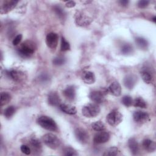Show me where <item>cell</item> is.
<instances>
[{"instance_id": "1", "label": "cell", "mask_w": 156, "mask_h": 156, "mask_svg": "<svg viewBox=\"0 0 156 156\" xmlns=\"http://www.w3.org/2000/svg\"><path fill=\"white\" fill-rule=\"evenodd\" d=\"M37 123L43 128L50 130L56 131L57 130V126L53 119L48 116H40L37 118Z\"/></svg>"}, {"instance_id": "2", "label": "cell", "mask_w": 156, "mask_h": 156, "mask_svg": "<svg viewBox=\"0 0 156 156\" xmlns=\"http://www.w3.org/2000/svg\"><path fill=\"white\" fill-rule=\"evenodd\" d=\"M101 112V108L96 103H90L85 105L82 109L83 115L87 118H94L97 116Z\"/></svg>"}, {"instance_id": "3", "label": "cell", "mask_w": 156, "mask_h": 156, "mask_svg": "<svg viewBox=\"0 0 156 156\" xmlns=\"http://www.w3.org/2000/svg\"><path fill=\"white\" fill-rule=\"evenodd\" d=\"M43 143L49 148L52 149H57L61 144V141L60 139L54 134L46 133L43 136Z\"/></svg>"}, {"instance_id": "4", "label": "cell", "mask_w": 156, "mask_h": 156, "mask_svg": "<svg viewBox=\"0 0 156 156\" xmlns=\"http://www.w3.org/2000/svg\"><path fill=\"white\" fill-rule=\"evenodd\" d=\"M18 54L23 57H29L34 53V46L30 41L24 42L17 50Z\"/></svg>"}, {"instance_id": "5", "label": "cell", "mask_w": 156, "mask_h": 156, "mask_svg": "<svg viewBox=\"0 0 156 156\" xmlns=\"http://www.w3.org/2000/svg\"><path fill=\"white\" fill-rule=\"evenodd\" d=\"M122 120V114L116 110H113L110 112L107 116V121L108 123L113 127L117 126Z\"/></svg>"}, {"instance_id": "6", "label": "cell", "mask_w": 156, "mask_h": 156, "mask_svg": "<svg viewBox=\"0 0 156 156\" xmlns=\"http://www.w3.org/2000/svg\"><path fill=\"white\" fill-rule=\"evenodd\" d=\"M6 74L10 79L16 82H21L24 81V79L26 78V74L20 70L12 69L7 71Z\"/></svg>"}, {"instance_id": "7", "label": "cell", "mask_w": 156, "mask_h": 156, "mask_svg": "<svg viewBox=\"0 0 156 156\" xmlns=\"http://www.w3.org/2000/svg\"><path fill=\"white\" fill-rule=\"evenodd\" d=\"M76 139L82 144H87L89 140V135L86 130L81 127H77L74 130Z\"/></svg>"}, {"instance_id": "8", "label": "cell", "mask_w": 156, "mask_h": 156, "mask_svg": "<svg viewBox=\"0 0 156 156\" xmlns=\"http://www.w3.org/2000/svg\"><path fill=\"white\" fill-rule=\"evenodd\" d=\"M58 41V35L55 32L49 33L46 37L47 46L51 49H55Z\"/></svg>"}, {"instance_id": "9", "label": "cell", "mask_w": 156, "mask_h": 156, "mask_svg": "<svg viewBox=\"0 0 156 156\" xmlns=\"http://www.w3.org/2000/svg\"><path fill=\"white\" fill-rule=\"evenodd\" d=\"M18 3V1H14V0H5L3 1L1 5V13L4 14L7 13L9 12H10L12 10H13L16 4Z\"/></svg>"}, {"instance_id": "10", "label": "cell", "mask_w": 156, "mask_h": 156, "mask_svg": "<svg viewBox=\"0 0 156 156\" xmlns=\"http://www.w3.org/2000/svg\"><path fill=\"white\" fill-rule=\"evenodd\" d=\"M75 21L77 25L80 26H85L91 23L92 19L82 12H78L76 14Z\"/></svg>"}, {"instance_id": "11", "label": "cell", "mask_w": 156, "mask_h": 156, "mask_svg": "<svg viewBox=\"0 0 156 156\" xmlns=\"http://www.w3.org/2000/svg\"><path fill=\"white\" fill-rule=\"evenodd\" d=\"M90 99L96 104L102 103L105 101V93L102 91L94 90L90 92L89 94Z\"/></svg>"}, {"instance_id": "12", "label": "cell", "mask_w": 156, "mask_h": 156, "mask_svg": "<svg viewBox=\"0 0 156 156\" xmlns=\"http://www.w3.org/2000/svg\"><path fill=\"white\" fill-rule=\"evenodd\" d=\"M133 118L136 122L144 123L147 122L149 120V115L146 112L138 110L133 113Z\"/></svg>"}, {"instance_id": "13", "label": "cell", "mask_w": 156, "mask_h": 156, "mask_svg": "<svg viewBox=\"0 0 156 156\" xmlns=\"http://www.w3.org/2000/svg\"><path fill=\"white\" fill-rule=\"evenodd\" d=\"M110 135L108 132L100 131L94 136V142L96 144H102L107 142L110 139Z\"/></svg>"}, {"instance_id": "14", "label": "cell", "mask_w": 156, "mask_h": 156, "mask_svg": "<svg viewBox=\"0 0 156 156\" xmlns=\"http://www.w3.org/2000/svg\"><path fill=\"white\" fill-rule=\"evenodd\" d=\"M48 101L52 106H59L61 104V99L59 95L56 92H51L48 97Z\"/></svg>"}, {"instance_id": "15", "label": "cell", "mask_w": 156, "mask_h": 156, "mask_svg": "<svg viewBox=\"0 0 156 156\" xmlns=\"http://www.w3.org/2000/svg\"><path fill=\"white\" fill-rule=\"evenodd\" d=\"M136 82V77L133 74L127 75L124 79V84L125 87L129 90H132L134 87Z\"/></svg>"}, {"instance_id": "16", "label": "cell", "mask_w": 156, "mask_h": 156, "mask_svg": "<svg viewBox=\"0 0 156 156\" xmlns=\"http://www.w3.org/2000/svg\"><path fill=\"white\" fill-rule=\"evenodd\" d=\"M108 90L115 96H119L121 93V87L118 82H112L108 87Z\"/></svg>"}, {"instance_id": "17", "label": "cell", "mask_w": 156, "mask_h": 156, "mask_svg": "<svg viewBox=\"0 0 156 156\" xmlns=\"http://www.w3.org/2000/svg\"><path fill=\"white\" fill-rule=\"evenodd\" d=\"M65 97L69 101H73L76 97V89L73 85L67 87L63 91Z\"/></svg>"}, {"instance_id": "18", "label": "cell", "mask_w": 156, "mask_h": 156, "mask_svg": "<svg viewBox=\"0 0 156 156\" xmlns=\"http://www.w3.org/2000/svg\"><path fill=\"white\" fill-rule=\"evenodd\" d=\"M59 107L62 112L68 115H74L77 113L76 107L69 104L61 103L59 105Z\"/></svg>"}, {"instance_id": "19", "label": "cell", "mask_w": 156, "mask_h": 156, "mask_svg": "<svg viewBox=\"0 0 156 156\" xmlns=\"http://www.w3.org/2000/svg\"><path fill=\"white\" fill-rule=\"evenodd\" d=\"M82 79L83 81L87 84H92L96 80L94 74L89 71H84L82 75Z\"/></svg>"}, {"instance_id": "20", "label": "cell", "mask_w": 156, "mask_h": 156, "mask_svg": "<svg viewBox=\"0 0 156 156\" xmlns=\"http://www.w3.org/2000/svg\"><path fill=\"white\" fill-rule=\"evenodd\" d=\"M142 145L143 148L149 152H152L155 150V143L154 141L150 139H144L143 141Z\"/></svg>"}, {"instance_id": "21", "label": "cell", "mask_w": 156, "mask_h": 156, "mask_svg": "<svg viewBox=\"0 0 156 156\" xmlns=\"http://www.w3.org/2000/svg\"><path fill=\"white\" fill-rule=\"evenodd\" d=\"M129 147L133 155H136L139 152V144L134 138H131L128 140Z\"/></svg>"}, {"instance_id": "22", "label": "cell", "mask_w": 156, "mask_h": 156, "mask_svg": "<svg viewBox=\"0 0 156 156\" xmlns=\"http://www.w3.org/2000/svg\"><path fill=\"white\" fill-rule=\"evenodd\" d=\"M30 144L32 151L36 153H38L41 151V142L37 138H33L30 140Z\"/></svg>"}, {"instance_id": "23", "label": "cell", "mask_w": 156, "mask_h": 156, "mask_svg": "<svg viewBox=\"0 0 156 156\" xmlns=\"http://www.w3.org/2000/svg\"><path fill=\"white\" fill-rule=\"evenodd\" d=\"M141 76L143 81L147 84L151 83L153 81V76L151 71H149L148 69L143 70L141 72Z\"/></svg>"}, {"instance_id": "24", "label": "cell", "mask_w": 156, "mask_h": 156, "mask_svg": "<svg viewBox=\"0 0 156 156\" xmlns=\"http://www.w3.org/2000/svg\"><path fill=\"white\" fill-rule=\"evenodd\" d=\"M12 99L11 95L7 92H2L1 93V98H0V104L1 106H3L8 104Z\"/></svg>"}, {"instance_id": "25", "label": "cell", "mask_w": 156, "mask_h": 156, "mask_svg": "<svg viewBox=\"0 0 156 156\" xmlns=\"http://www.w3.org/2000/svg\"><path fill=\"white\" fill-rule=\"evenodd\" d=\"M135 42L137 46L141 49H146L148 47L147 41L143 37H136L135 39Z\"/></svg>"}, {"instance_id": "26", "label": "cell", "mask_w": 156, "mask_h": 156, "mask_svg": "<svg viewBox=\"0 0 156 156\" xmlns=\"http://www.w3.org/2000/svg\"><path fill=\"white\" fill-rule=\"evenodd\" d=\"M132 104L135 107H140V108H146V106H147L146 101L141 97L136 98L133 100Z\"/></svg>"}, {"instance_id": "27", "label": "cell", "mask_w": 156, "mask_h": 156, "mask_svg": "<svg viewBox=\"0 0 156 156\" xmlns=\"http://www.w3.org/2000/svg\"><path fill=\"white\" fill-rule=\"evenodd\" d=\"M119 150L116 147H111L108 148L103 154L104 156H116L119 155Z\"/></svg>"}, {"instance_id": "28", "label": "cell", "mask_w": 156, "mask_h": 156, "mask_svg": "<svg viewBox=\"0 0 156 156\" xmlns=\"http://www.w3.org/2000/svg\"><path fill=\"white\" fill-rule=\"evenodd\" d=\"M16 108L14 106L10 105L7 107L5 110L4 112V115L6 118H10L15 113Z\"/></svg>"}, {"instance_id": "29", "label": "cell", "mask_w": 156, "mask_h": 156, "mask_svg": "<svg viewBox=\"0 0 156 156\" xmlns=\"http://www.w3.org/2000/svg\"><path fill=\"white\" fill-rule=\"evenodd\" d=\"M91 127L93 129H94L96 131L100 132V131H103L105 129V126L103 122L101 121H96L93 122L91 124Z\"/></svg>"}, {"instance_id": "30", "label": "cell", "mask_w": 156, "mask_h": 156, "mask_svg": "<svg viewBox=\"0 0 156 156\" xmlns=\"http://www.w3.org/2000/svg\"><path fill=\"white\" fill-rule=\"evenodd\" d=\"M54 11L55 12V14L58 16L59 18L61 20H64L65 18V13L63 9L59 5H55L54 7Z\"/></svg>"}, {"instance_id": "31", "label": "cell", "mask_w": 156, "mask_h": 156, "mask_svg": "<svg viewBox=\"0 0 156 156\" xmlns=\"http://www.w3.org/2000/svg\"><path fill=\"white\" fill-rule=\"evenodd\" d=\"M121 52L124 55H128L132 52L133 48L132 46L129 43L124 44L121 47Z\"/></svg>"}, {"instance_id": "32", "label": "cell", "mask_w": 156, "mask_h": 156, "mask_svg": "<svg viewBox=\"0 0 156 156\" xmlns=\"http://www.w3.org/2000/svg\"><path fill=\"white\" fill-rule=\"evenodd\" d=\"M63 154L66 156H76L78 155V153L73 148L66 147L63 149Z\"/></svg>"}, {"instance_id": "33", "label": "cell", "mask_w": 156, "mask_h": 156, "mask_svg": "<svg viewBox=\"0 0 156 156\" xmlns=\"http://www.w3.org/2000/svg\"><path fill=\"white\" fill-rule=\"evenodd\" d=\"M60 49L62 51H66L69 50L70 49L69 43L65 39L64 37H62V39H61Z\"/></svg>"}, {"instance_id": "34", "label": "cell", "mask_w": 156, "mask_h": 156, "mask_svg": "<svg viewBox=\"0 0 156 156\" xmlns=\"http://www.w3.org/2000/svg\"><path fill=\"white\" fill-rule=\"evenodd\" d=\"M133 100L130 96H124L122 99V103L126 107H130L132 105Z\"/></svg>"}, {"instance_id": "35", "label": "cell", "mask_w": 156, "mask_h": 156, "mask_svg": "<svg viewBox=\"0 0 156 156\" xmlns=\"http://www.w3.org/2000/svg\"><path fill=\"white\" fill-rule=\"evenodd\" d=\"M65 62H66V60L63 57H57L53 60V63L58 66L63 65L65 63Z\"/></svg>"}, {"instance_id": "36", "label": "cell", "mask_w": 156, "mask_h": 156, "mask_svg": "<svg viewBox=\"0 0 156 156\" xmlns=\"http://www.w3.org/2000/svg\"><path fill=\"white\" fill-rule=\"evenodd\" d=\"M21 152L26 154V155H29L31 153V149L27 145L23 144L21 146Z\"/></svg>"}, {"instance_id": "37", "label": "cell", "mask_w": 156, "mask_h": 156, "mask_svg": "<svg viewBox=\"0 0 156 156\" xmlns=\"http://www.w3.org/2000/svg\"><path fill=\"white\" fill-rule=\"evenodd\" d=\"M149 4V1H146V0H141L138 2V6L140 8H145Z\"/></svg>"}, {"instance_id": "38", "label": "cell", "mask_w": 156, "mask_h": 156, "mask_svg": "<svg viewBox=\"0 0 156 156\" xmlns=\"http://www.w3.org/2000/svg\"><path fill=\"white\" fill-rule=\"evenodd\" d=\"M22 37H23V36H22L21 34H18V35H17L14 38V39L13 40V41H12L13 44L15 45V46L18 45V44L21 42V40H22Z\"/></svg>"}, {"instance_id": "39", "label": "cell", "mask_w": 156, "mask_h": 156, "mask_svg": "<svg viewBox=\"0 0 156 156\" xmlns=\"http://www.w3.org/2000/svg\"><path fill=\"white\" fill-rule=\"evenodd\" d=\"M39 79L42 82H48L49 79V77L48 74H42L40 75L39 77Z\"/></svg>"}, {"instance_id": "40", "label": "cell", "mask_w": 156, "mask_h": 156, "mask_svg": "<svg viewBox=\"0 0 156 156\" xmlns=\"http://www.w3.org/2000/svg\"><path fill=\"white\" fill-rule=\"evenodd\" d=\"M75 5H76V2L73 1H69L66 2V7H67L68 8L73 7Z\"/></svg>"}, {"instance_id": "41", "label": "cell", "mask_w": 156, "mask_h": 156, "mask_svg": "<svg viewBox=\"0 0 156 156\" xmlns=\"http://www.w3.org/2000/svg\"><path fill=\"white\" fill-rule=\"evenodd\" d=\"M119 4L121 5H122V6H126L128 3H129V1H126V0H122V1H119Z\"/></svg>"}, {"instance_id": "42", "label": "cell", "mask_w": 156, "mask_h": 156, "mask_svg": "<svg viewBox=\"0 0 156 156\" xmlns=\"http://www.w3.org/2000/svg\"><path fill=\"white\" fill-rule=\"evenodd\" d=\"M156 17L155 16H154V18H152V21L154 22V23H155V21H156Z\"/></svg>"}]
</instances>
